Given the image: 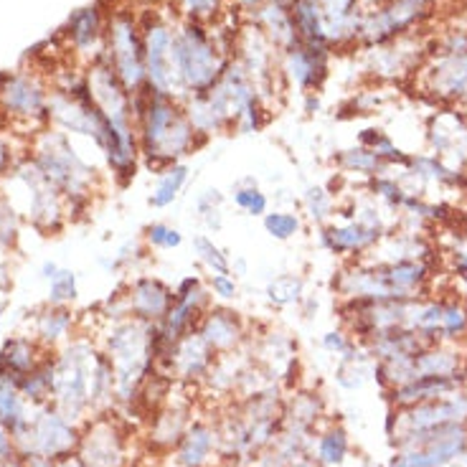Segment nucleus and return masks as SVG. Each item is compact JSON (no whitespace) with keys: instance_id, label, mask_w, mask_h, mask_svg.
<instances>
[{"instance_id":"052dcab7","label":"nucleus","mask_w":467,"mask_h":467,"mask_svg":"<svg viewBox=\"0 0 467 467\" xmlns=\"http://www.w3.org/2000/svg\"><path fill=\"white\" fill-rule=\"evenodd\" d=\"M0 315H3V307H0Z\"/></svg>"},{"instance_id":"bf43d9fd","label":"nucleus","mask_w":467,"mask_h":467,"mask_svg":"<svg viewBox=\"0 0 467 467\" xmlns=\"http://www.w3.org/2000/svg\"><path fill=\"white\" fill-rule=\"evenodd\" d=\"M425 3H429V5H432V0H425Z\"/></svg>"},{"instance_id":"58836bf2","label":"nucleus","mask_w":467,"mask_h":467,"mask_svg":"<svg viewBox=\"0 0 467 467\" xmlns=\"http://www.w3.org/2000/svg\"><path fill=\"white\" fill-rule=\"evenodd\" d=\"M369 193H371L376 201H384L388 209L399 211L401 203H404V199H406V193H409V191H404L397 178H391V175L384 173V175H376V178H369Z\"/></svg>"},{"instance_id":"3c124183","label":"nucleus","mask_w":467,"mask_h":467,"mask_svg":"<svg viewBox=\"0 0 467 467\" xmlns=\"http://www.w3.org/2000/svg\"><path fill=\"white\" fill-rule=\"evenodd\" d=\"M11 153H8V145H5V140H3V137H0V173H3V171H5V168H8V165H11Z\"/></svg>"},{"instance_id":"72a5a7b5","label":"nucleus","mask_w":467,"mask_h":467,"mask_svg":"<svg viewBox=\"0 0 467 467\" xmlns=\"http://www.w3.org/2000/svg\"><path fill=\"white\" fill-rule=\"evenodd\" d=\"M193 254L203 267L209 269V275H229L231 272V259L229 254L214 244V239H209L206 234L193 237Z\"/></svg>"},{"instance_id":"4c0bfd02","label":"nucleus","mask_w":467,"mask_h":467,"mask_svg":"<svg viewBox=\"0 0 467 467\" xmlns=\"http://www.w3.org/2000/svg\"><path fill=\"white\" fill-rule=\"evenodd\" d=\"M348 454V434L341 427H333L325 432L318 442V460L322 465H341Z\"/></svg>"},{"instance_id":"13d9d810","label":"nucleus","mask_w":467,"mask_h":467,"mask_svg":"<svg viewBox=\"0 0 467 467\" xmlns=\"http://www.w3.org/2000/svg\"><path fill=\"white\" fill-rule=\"evenodd\" d=\"M293 467H313V465H293Z\"/></svg>"},{"instance_id":"c03bdc74","label":"nucleus","mask_w":467,"mask_h":467,"mask_svg":"<svg viewBox=\"0 0 467 467\" xmlns=\"http://www.w3.org/2000/svg\"><path fill=\"white\" fill-rule=\"evenodd\" d=\"M209 290L221 303H229V300H237L239 297V285H237V277H231V272L229 275H211Z\"/></svg>"},{"instance_id":"1a4fd4ad","label":"nucleus","mask_w":467,"mask_h":467,"mask_svg":"<svg viewBox=\"0 0 467 467\" xmlns=\"http://www.w3.org/2000/svg\"><path fill=\"white\" fill-rule=\"evenodd\" d=\"M211 305H214V294L199 275H188L181 280V285L175 287L173 305L168 310V315L158 322V333L168 353L183 335L193 333L199 328L201 318Z\"/></svg>"},{"instance_id":"412c9836","label":"nucleus","mask_w":467,"mask_h":467,"mask_svg":"<svg viewBox=\"0 0 467 467\" xmlns=\"http://www.w3.org/2000/svg\"><path fill=\"white\" fill-rule=\"evenodd\" d=\"M427 77L429 89L437 97L467 107V51L440 54V59L427 71Z\"/></svg>"},{"instance_id":"423d86ee","label":"nucleus","mask_w":467,"mask_h":467,"mask_svg":"<svg viewBox=\"0 0 467 467\" xmlns=\"http://www.w3.org/2000/svg\"><path fill=\"white\" fill-rule=\"evenodd\" d=\"M397 447L399 454L391 460V467H442L467 453V425L412 432L399 437Z\"/></svg>"},{"instance_id":"cd10ccee","label":"nucleus","mask_w":467,"mask_h":467,"mask_svg":"<svg viewBox=\"0 0 467 467\" xmlns=\"http://www.w3.org/2000/svg\"><path fill=\"white\" fill-rule=\"evenodd\" d=\"M335 165L346 173H359L366 178H376L384 175L388 171V165L376 153L366 150V147H350V150H341L333 158Z\"/></svg>"},{"instance_id":"5701e85b","label":"nucleus","mask_w":467,"mask_h":467,"mask_svg":"<svg viewBox=\"0 0 467 467\" xmlns=\"http://www.w3.org/2000/svg\"><path fill=\"white\" fill-rule=\"evenodd\" d=\"M465 378L467 376L462 371L453 376H419L409 384L391 388V399H394L397 406H414V404H422V401L440 399V397H447L453 391H460Z\"/></svg>"},{"instance_id":"a19ab883","label":"nucleus","mask_w":467,"mask_h":467,"mask_svg":"<svg viewBox=\"0 0 467 467\" xmlns=\"http://www.w3.org/2000/svg\"><path fill=\"white\" fill-rule=\"evenodd\" d=\"M145 241L150 249H161V252H173L183 244V234L181 229L171 227L165 221H155L145 229Z\"/></svg>"},{"instance_id":"49530a36","label":"nucleus","mask_w":467,"mask_h":467,"mask_svg":"<svg viewBox=\"0 0 467 467\" xmlns=\"http://www.w3.org/2000/svg\"><path fill=\"white\" fill-rule=\"evenodd\" d=\"M350 346H353V341L343 331H331V333L322 335V348L335 353V356H343Z\"/></svg>"},{"instance_id":"c85d7f7f","label":"nucleus","mask_w":467,"mask_h":467,"mask_svg":"<svg viewBox=\"0 0 467 467\" xmlns=\"http://www.w3.org/2000/svg\"><path fill=\"white\" fill-rule=\"evenodd\" d=\"M265 294H267L269 305L277 307V310L300 305L305 297V280L300 275H280V277L267 282Z\"/></svg>"},{"instance_id":"b1692460","label":"nucleus","mask_w":467,"mask_h":467,"mask_svg":"<svg viewBox=\"0 0 467 467\" xmlns=\"http://www.w3.org/2000/svg\"><path fill=\"white\" fill-rule=\"evenodd\" d=\"M406 171L416 181H422V183H434V186L442 188H457V191H465L467 188L465 171H457L453 165H447L437 155H412V163H409Z\"/></svg>"},{"instance_id":"c756f323","label":"nucleus","mask_w":467,"mask_h":467,"mask_svg":"<svg viewBox=\"0 0 467 467\" xmlns=\"http://www.w3.org/2000/svg\"><path fill=\"white\" fill-rule=\"evenodd\" d=\"M359 145L376 153L381 161L387 163L388 168H391V165L409 168V163H412V155H406L399 145H394V140H391L387 133H381V130H376V127H369V130H363V133L359 135Z\"/></svg>"},{"instance_id":"2f4dec72","label":"nucleus","mask_w":467,"mask_h":467,"mask_svg":"<svg viewBox=\"0 0 467 467\" xmlns=\"http://www.w3.org/2000/svg\"><path fill=\"white\" fill-rule=\"evenodd\" d=\"M26 422L28 419L23 416V401L18 394V384L0 376V425L11 432H18Z\"/></svg>"},{"instance_id":"6ab92c4d","label":"nucleus","mask_w":467,"mask_h":467,"mask_svg":"<svg viewBox=\"0 0 467 467\" xmlns=\"http://www.w3.org/2000/svg\"><path fill=\"white\" fill-rule=\"evenodd\" d=\"M0 105L18 120H39L49 112L41 84L28 77H5L0 87Z\"/></svg>"},{"instance_id":"9b49d317","label":"nucleus","mask_w":467,"mask_h":467,"mask_svg":"<svg viewBox=\"0 0 467 467\" xmlns=\"http://www.w3.org/2000/svg\"><path fill=\"white\" fill-rule=\"evenodd\" d=\"M397 419V440L412 432H425V429L447 427V425H467V394L465 391H453L440 399L422 401L414 406H401Z\"/></svg>"},{"instance_id":"6e6d98bb","label":"nucleus","mask_w":467,"mask_h":467,"mask_svg":"<svg viewBox=\"0 0 467 467\" xmlns=\"http://www.w3.org/2000/svg\"><path fill=\"white\" fill-rule=\"evenodd\" d=\"M381 3H387V0H360V5H381Z\"/></svg>"},{"instance_id":"ea45409f","label":"nucleus","mask_w":467,"mask_h":467,"mask_svg":"<svg viewBox=\"0 0 467 467\" xmlns=\"http://www.w3.org/2000/svg\"><path fill=\"white\" fill-rule=\"evenodd\" d=\"M71 325V313L67 307L54 305L49 307L46 313H41L39 318V333L43 341H56V338H64Z\"/></svg>"},{"instance_id":"f03ea898","label":"nucleus","mask_w":467,"mask_h":467,"mask_svg":"<svg viewBox=\"0 0 467 467\" xmlns=\"http://www.w3.org/2000/svg\"><path fill=\"white\" fill-rule=\"evenodd\" d=\"M115 371V391L122 401L135 399L137 387L155 371L158 363V325L122 318L112 322L107 353Z\"/></svg>"},{"instance_id":"f3484780","label":"nucleus","mask_w":467,"mask_h":467,"mask_svg":"<svg viewBox=\"0 0 467 467\" xmlns=\"http://www.w3.org/2000/svg\"><path fill=\"white\" fill-rule=\"evenodd\" d=\"M196 333L209 343L216 356H227L247 341V325L239 318V313L224 305H211L201 318Z\"/></svg>"},{"instance_id":"f8f14e48","label":"nucleus","mask_w":467,"mask_h":467,"mask_svg":"<svg viewBox=\"0 0 467 467\" xmlns=\"http://www.w3.org/2000/svg\"><path fill=\"white\" fill-rule=\"evenodd\" d=\"M18 440H26V453L43 457V460H56L74 447V429L69 427V422L56 412H46L36 416L33 422H26L23 427L14 432Z\"/></svg>"},{"instance_id":"79ce46f5","label":"nucleus","mask_w":467,"mask_h":467,"mask_svg":"<svg viewBox=\"0 0 467 467\" xmlns=\"http://www.w3.org/2000/svg\"><path fill=\"white\" fill-rule=\"evenodd\" d=\"M51 305H64V303H71L77 297V277L74 272L69 269H59L54 277H51Z\"/></svg>"},{"instance_id":"a211bd4d","label":"nucleus","mask_w":467,"mask_h":467,"mask_svg":"<svg viewBox=\"0 0 467 467\" xmlns=\"http://www.w3.org/2000/svg\"><path fill=\"white\" fill-rule=\"evenodd\" d=\"M322 18V33L328 46L359 43L363 26V5L360 0H318Z\"/></svg>"},{"instance_id":"e433bc0d","label":"nucleus","mask_w":467,"mask_h":467,"mask_svg":"<svg viewBox=\"0 0 467 467\" xmlns=\"http://www.w3.org/2000/svg\"><path fill=\"white\" fill-rule=\"evenodd\" d=\"M262 224L269 237L277 241H290L303 231V221L293 211H267L262 216Z\"/></svg>"},{"instance_id":"9d476101","label":"nucleus","mask_w":467,"mask_h":467,"mask_svg":"<svg viewBox=\"0 0 467 467\" xmlns=\"http://www.w3.org/2000/svg\"><path fill=\"white\" fill-rule=\"evenodd\" d=\"M173 31L161 15H153L143 26V43H145V74L147 87L153 92L171 94L183 102L173 71Z\"/></svg>"},{"instance_id":"39448f33","label":"nucleus","mask_w":467,"mask_h":467,"mask_svg":"<svg viewBox=\"0 0 467 467\" xmlns=\"http://www.w3.org/2000/svg\"><path fill=\"white\" fill-rule=\"evenodd\" d=\"M107 59L109 67L120 77L130 94L143 92L147 87L145 43L143 33L130 11L112 14L107 23Z\"/></svg>"},{"instance_id":"dca6fc26","label":"nucleus","mask_w":467,"mask_h":467,"mask_svg":"<svg viewBox=\"0 0 467 467\" xmlns=\"http://www.w3.org/2000/svg\"><path fill=\"white\" fill-rule=\"evenodd\" d=\"M125 297H127L130 318L158 325L173 305L175 290L158 277H137L127 285Z\"/></svg>"},{"instance_id":"4468645a","label":"nucleus","mask_w":467,"mask_h":467,"mask_svg":"<svg viewBox=\"0 0 467 467\" xmlns=\"http://www.w3.org/2000/svg\"><path fill=\"white\" fill-rule=\"evenodd\" d=\"M384 234L387 229L369 227L359 219H343V221H328L325 227H321V244L335 257L363 259L374 252Z\"/></svg>"},{"instance_id":"ddd939ff","label":"nucleus","mask_w":467,"mask_h":467,"mask_svg":"<svg viewBox=\"0 0 467 467\" xmlns=\"http://www.w3.org/2000/svg\"><path fill=\"white\" fill-rule=\"evenodd\" d=\"M328 59H331V46L297 39L285 49L282 71L300 92L313 94L321 89L322 81L328 77Z\"/></svg>"},{"instance_id":"20e7f679","label":"nucleus","mask_w":467,"mask_h":467,"mask_svg":"<svg viewBox=\"0 0 467 467\" xmlns=\"http://www.w3.org/2000/svg\"><path fill=\"white\" fill-rule=\"evenodd\" d=\"M33 161L69 203H84L92 193L94 168L81 161L61 133H43Z\"/></svg>"},{"instance_id":"a878e982","label":"nucleus","mask_w":467,"mask_h":467,"mask_svg":"<svg viewBox=\"0 0 467 467\" xmlns=\"http://www.w3.org/2000/svg\"><path fill=\"white\" fill-rule=\"evenodd\" d=\"M36 369V348L26 338H11L0 350V376L21 384V378Z\"/></svg>"},{"instance_id":"4be33fe9","label":"nucleus","mask_w":467,"mask_h":467,"mask_svg":"<svg viewBox=\"0 0 467 467\" xmlns=\"http://www.w3.org/2000/svg\"><path fill=\"white\" fill-rule=\"evenodd\" d=\"M81 462L84 467H122L125 462V450H122V437L109 422H97L87 440L81 442Z\"/></svg>"},{"instance_id":"6e6552de","label":"nucleus","mask_w":467,"mask_h":467,"mask_svg":"<svg viewBox=\"0 0 467 467\" xmlns=\"http://www.w3.org/2000/svg\"><path fill=\"white\" fill-rule=\"evenodd\" d=\"M97 353L87 343H74L54 363V397L64 414L74 416L92 401V376Z\"/></svg>"},{"instance_id":"7ed1b4c3","label":"nucleus","mask_w":467,"mask_h":467,"mask_svg":"<svg viewBox=\"0 0 467 467\" xmlns=\"http://www.w3.org/2000/svg\"><path fill=\"white\" fill-rule=\"evenodd\" d=\"M234 59H229L216 36L201 21H183L173 31V71L183 99L209 92Z\"/></svg>"},{"instance_id":"0eeeda50","label":"nucleus","mask_w":467,"mask_h":467,"mask_svg":"<svg viewBox=\"0 0 467 467\" xmlns=\"http://www.w3.org/2000/svg\"><path fill=\"white\" fill-rule=\"evenodd\" d=\"M429 15H432V5L425 0H387L376 11L363 15L359 43L366 49L384 46L388 41L406 36L412 28L427 21Z\"/></svg>"},{"instance_id":"864d4df0","label":"nucleus","mask_w":467,"mask_h":467,"mask_svg":"<svg viewBox=\"0 0 467 467\" xmlns=\"http://www.w3.org/2000/svg\"><path fill=\"white\" fill-rule=\"evenodd\" d=\"M8 450V437H5V432H3V425H0V453H5Z\"/></svg>"},{"instance_id":"603ef678","label":"nucleus","mask_w":467,"mask_h":467,"mask_svg":"<svg viewBox=\"0 0 467 467\" xmlns=\"http://www.w3.org/2000/svg\"><path fill=\"white\" fill-rule=\"evenodd\" d=\"M442 467H467V453H462L460 457H454L453 462H447V465Z\"/></svg>"},{"instance_id":"a18cd8bd","label":"nucleus","mask_w":467,"mask_h":467,"mask_svg":"<svg viewBox=\"0 0 467 467\" xmlns=\"http://www.w3.org/2000/svg\"><path fill=\"white\" fill-rule=\"evenodd\" d=\"M15 239V216L11 211V206H5L0 199V244L8 247Z\"/></svg>"},{"instance_id":"09e8293b","label":"nucleus","mask_w":467,"mask_h":467,"mask_svg":"<svg viewBox=\"0 0 467 467\" xmlns=\"http://www.w3.org/2000/svg\"><path fill=\"white\" fill-rule=\"evenodd\" d=\"M201 216V221L206 224V229H211V231H221L224 227V219H221V209H209V211H203Z\"/></svg>"},{"instance_id":"2eb2a0df","label":"nucleus","mask_w":467,"mask_h":467,"mask_svg":"<svg viewBox=\"0 0 467 467\" xmlns=\"http://www.w3.org/2000/svg\"><path fill=\"white\" fill-rule=\"evenodd\" d=\"M432 155L453 165L457 171L467 168V115L460 109H444L429 120L427 130Z\"/></svg>"},{"instance_id":"4d7b16f0","label":"nucleus","mask_w":467,"mask_h":467,"mask_svg":"<svg viewBox=\"0 0 467 467\" xmlns=\"http://www.w3.org/2000/svg\"><path fill=\"white\" fill-rule=\"evenodd\" d=\"M462 214H465V219H467V206H465V209H462Z\"/></svg>"},{"instance_id":"8fccbe9b","label":"nucleus","mask_w":467,"mask_h":467,"mask_svg":"<svg viewBox=\"0 0 467 467\" xmlns=\"http://www.w3.org/2000/svg\"><path fill=\"white\" fill-rule=\"evenodd\" d=\"M272 3H290V0H237L241 14H257L259 8L272 5Z\"/></svg>"},{"instance_id":"393cba45","label":"nucleus","mask_w":467,"mask_h":467,"mask_svg":"<svg viewBox=\"0 0 467 467\" xmlns=\"http://www.w3.org/2000/svg\"><path fill=\"white\" fill-rule=\"evenodd\" d=\"M216 447V432L206 425H193L186 429L178 444V462L181 467H203Z\"/></svg>"},{"instance_id":"f704fd0d","label":"nucleus","mask_w":467,"mask_h":467,"mask_svg":"<svg viewBox=\"0 0 467 467\" xmlns=\"http://www.w3.org/2000/svg\"><path fill=\"white\" fill-rule=\"evenodd\" d=\"M234 206H237L239 211H244L247 216L262 219V216L269 211V199L267 193L249 178V181H244V183L237 186V191H234Z\"/></svg>"},{"instance_id":"5fc2aeb1","label":"nucleus","mask_w":467,"mask_h":467,"mask_svg":"<svg viewBox=\"0 0 467 467\" xmlns=\"http://www.w3.org/2000/svg\"><path fill=\"white\" fill-rule=\"evenodd\" d=\"M313 109H318V97H307V112H313Z\"/></svg>"},{"instance_id":"473e14b6","label":"nucleus","mask_w":467,"mask_h":467,"mask_svg":"<svg viewBox=\"0 0 467 467\" xmlns=\"http://www.w3.org/2000/svg\"><path fill=\"white\" fill-rule=\"evenodd\" d=\"M102 28H105V23L99 18V11L97 8H84L69 21V36H71L77 49H89L92 43L102 39Z\"/></svg>"},{"instance_id":"de8ad7c7","label":"nucleus","mask_w":467,"mask_h":467,"mask_svg":"<svg viewBox=\"0 0 467 467\" xmlns=\"http://www.w3.org/2000/svg\"><path fill=\"white\" fill-rule=\"evenodd\" d=\"M221 203H224L221 191L209 188V191H203L199 199H196V209H199V214H203V211H209V209H221Z\"/></svg>"},{"instance_id":"c9c22d12","label":"nucleus","mask_w":467,"mask_h":467,"mask_svg":"<svg viewBox=\"0 0 467 467\" xmlns=\"http://www.w3.org/2000/svg\"><path fill=\"white\" fill-rule=\"evenodd\" d=\"M307 209V216L318 224V227H325L328 221H333L335 216V201L333 193L328 188L322 186H310L305 191V199H303Z\"/></svg>"},{"instance_id":"7c9ffc66","label":"nucleus","mask_w":467,"mask_h":467,"mask_svg":"<svg viewBox=\"0 0 467 467\" xmlns=\"http://www.w3.org/2000/svg\"><path fill=\"white\" fill-rule=\"evenodd\" d=\"M467 335L465 297H442V343H454Z\"/></svg>"},{"instance_id":"37998d69","label":"nucleus","mask_w":467,"mask_h":467,"mask_svg":"<svg viewBox=\"0 0 467 467\" xmlns=\"http://www.w3.org/2000/svg\"><path fill=\"white\" fill-rule=\"evenodd\" d=\"M221 3L224 0H178V8L181 14L186 15L188 21H209L221 11Z\"/></svg>"},{"instance_id":"aec40b11","label":"nucleus","mask_w":467,"mask_h":467,"mask_svg":"<svg viewBox=\"0 0 467 467\" xmlns=\"http://www.w3.org/2000/svg\"><path fill=\"white\" fill-rule=\"evenodd\" d=\"M216 353L209 348V343L201 338L196 331L193 333L183 335L173 348H171V356H168V369L171 374H175L183 381H193L201 376H209L211 366H214Z\"/></svg>"},{"instance_id":"f257e3e1","label":"nucleus","mask_w":467,"mask_h":467,"mask_svg":"<svg viewBox=\"0 0 467 467\" xmlns=\"http://www.w3.org/2000/svg\"><path fill=\"white\" fill-rule=\"evenodd\" d=\"M133 112L140 158L153 173L161 175L173 163H183V158L206 143V137L196 133L188 120L183 102L171 94L145 87L143 92L133 94Z\"/></svg>"},{"instance_id":"bb28decb","label":"nucleus","mask_w":467,"mask_h":467,"mask_svg":"<svg viewBox=\"0 0 467 467\" xmlns=\"http://www.w3.org/2000/svg\"><path fill=\"white\" fill-rule=\"evenodd\" d=\"M188 165L186 163H173L171 168H165L161 175H158V186L153 191V196H150V206L153 209H168V206H173L178 196H181V191L183 186L188 183Z\"/></svg>"}]
</instances>
